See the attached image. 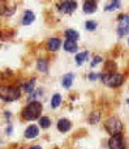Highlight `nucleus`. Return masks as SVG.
Masks as SVG:
<instances>
[{
	"mask_svg": "<svg viewBox=\"0 0 129 149\" xmlns=\"http://www.w3.org/2000/svg\"><path fill=\"white\" fill-rule=\"evenodd\" d=\"M42 103L41 102H31L22 110V118L26 120H34L41 115Z\"/></svg>",
	"mask_w": 129,
	"mask_h": 149,
	"instance_id": "nucleus-1",
	"label": "nucleus"
},
{
	"mask_svg": "<svg viewBox=\"0 0 129 149\" xmlns=\"http://www.w3.org/2000/svg\"><path fill=\"white\" fill-rule=\"evenodd\" d=\"M104 128H106L107 132L111 134L112 136H117V135H121L123 124L117 118H110L104 122Z\"/></svg>",
	"mask_w": 129,
	"mask_h": 149,
	"instance_id": "nucleus-2",
	"label": "nucleus"
},
{
	"mask_svg": "<svg viewBox=\"0 0 129 149\" xmlns=\"http://www.w3.org/2000/svg\"><path fill=\"white\" fill-rule=\"evenodd\" d=\"M0 97L5 102L16 101L20 98V90L14 86H3L1 90H0Z\"/></svg>",
	"mask_w": 129,
	"mask_h": 149,
	"instance_id": "nucleus-3",
	"label": "nucleus"
},
{
	"mask_svg": "<svg viewBox=\"0 0 129 149\" xmlns=\"http://www.w3.org/2000/svg\"><path fill=\"white\" fill-rule=\"evenodd\" d=\"M102 80L111 88H117L123 84V76L120 73H106L102 76Z\"/></svg>",
	"mask_w": 129,
	"mask_h": 149,
	"instance_id": "nucleus-4",
	"label": "nucleus"
},
{
	"mask_svg": "<svg viewBox=\"0 0 129 149\" xmlns=\"http://www.w3.org/2000/svg\"><path fill=\"white\" fill-rule=\"evenodd\" d=\"M129 33V15L127 16H120V22L119 28H117V34L119 37H124Z\"/></svg>",
	"mask_w": 129,
	"mask_h": 149,
	"instance_id": "nucleus-5",
	"label": "nucleus"
},
{
	"mask_svg": "<svg viewBox=\"0 0 129 149\" xmlns=\"http://www.w3.org/2000/svg\"><path fill=\"white\" fill-rule=\"evenodd\" d=\"M108 147L110 149H125V143L121 135H117V136H112L108 141Z\"/></svg>",
	"mask_w": 129,
	"mask_h": 149,
	"instance_id": "nucleus-6",
	"label": "nucleus"
},
{
	"mask_svg": "<svg viewBox=\"0 0 129 149\" xmlns=\"http://www.w3.org/2000/svg\"><path fill=\"white\" fill-rule=\"evenodd\" d=\"M77 8V3L76 1H64L60 5V10L63 13H73Z\"/></svg>",
	"mask_w": 129,
	"mask_h": 149,
	"instance_id": "nucleus-7",
	"label": "nucleus"
},
{
	"mask_svg": "<svg viewBox=\"0 0 129 149\" xmlns=\"http://www.w3.org/2000/svg\"><path fill=\"white\" fill-rule=\"evenodd\" d=\"M38 135H39V130H38V127L34 126V124L29 126L28 128H26V131H25V137L26 139H35Z\"/></svg>",
	"mask_w": 129,
	"mask_h": 149,
	"instance_id": "nucleus-8",
	"label": "nucleus"
},
{
	"mask_svg": "<svg viewBox=\"0 0 129 149\" xmlns=\"http://www.w3.org/2000/svg\"><path fill=\"white\" fill-rule=\"evenodd\" d=\"M70 127H72V124H70V122L68 119H60L57 122V130L60 132H68L70 130Z\"/></svg>",
	"mask_w": 129,
	"mask_h": 149,
	"instance_id": "nucleus-9",
	"label": "nucleus"
},
{
	"mask_svg": "<svg viewBox=\"0 0 129 149\" xmlns=\"http://www.w3.org/2000/svg\"><path fill=\"white\" fill-rule=\"evenodd\" d=\"M60 45H61V41L59 38H51L47 43V49L50 51H56V50L60 49Z\"/></svg>",
	"mask_w": 129,
	"mask_h": 149,
	"instance_id": "nucleus-10",
	"label": "nucleus"
},
{
	"mask_svg": "<svg viewBox=\"0 0 129 149\" xmlns=\"http://www.w3.org/2000/svg\"><path fill=\"white\" fill-rule=\"evenodd\" d=\"M83 12L85 13H94L97 10V3L91 1V0H88V1L83 3Z\"/></svg>",
	"mask_w": 129,
	"mask_h": 149,
	"instance_id": "nucleus-11",
	"label": "nucleus"
},
{
	"mask_svg": "<svg viewBox=\"0 0 129 149\" xmlns=\"http://www.w3.org/2000/svg\"><path fill=\"white\" fill-rule=\"evenodd\" d=\"M34 18H35V16H34V13L31 12V10H26V12L23 13V17H22V24H23V25H30V24L34 21Z\"/></svg>",
	"mask_w": 129,
	"mask_h": 149,
	"instance_id": "nucleus-12",
	"label": "nucleus"
},
{
	"mask_svg": "<svg viewBox=\"0 0 129 149\" xmlns=\"http://www.w3.org/2000/svg\"><path fill=\"white\" fill-rule=\"evenodd\" d=\"M65 38H67L68 41L76 42L78 38H80V34H78L76 30H73V29H68V30H65Z\"/></svg>",
	"mask_w": 129,
	"mask_h": 149,
	"instance_id": "nucleus-13",
	"label": "nucleus"
},
{
	"mask_svg": "<svg viewBox=\"0 0 129 149\" xmlns=\"http://www.w3.org/2000/svg\"><path fill=\"white\" fill-rule=\"evenodd\" d=\"M64 49H65V51H68V52H76L77 51V43H76L75 41H65L64 42Z\"/></svg>",
	"mask_w": 129,
	"mask_h": 149,
	"instance_id": "nucleus-14",
	"label": "nucleus"
},
{
	"mask_svg": "<svg viewBox=\"0 0 129 149\" xmlns=\"http://www.w3.org/2000/svg\"><path fill=\"white\" fill-rule=\"evenodd\" d=\"M73 79H75V74L73 73H67L64 77H63V86L64 88H70L73 82Z\"/></svg>",
	"mask_w": 129,
	"mask_h": 149,
	"instance_id": "nucleus-15",
	"label": "nucleus"
},
{
	"mask_svg": "<svg viewBox=\"0 0 129 149\" xmlns=\"http://www.w3.org/2000/svg\"><path fill=\"white\" fill-rule=\"evenodd\" d=\"M60 103H61V95H60V94H55L54 97H52V100H51V107L52 109L59 107Z\"/></svg>",
	"mask_w": 129,
	"mask_h": 149,
	"instance_id": "nucleus-16",
	"label": "nucleus"
},
{
	"mask_svg": "<svg viewBox=\"0 0 129 149\" xmlns=\"http://www.w3.org/2000/svg\"><path fill=\"white\" fill-rule=\"evenodd\" d=\"M120 8V1H112V3H110L108 5H106L104 7V10L106 12H111V10H115V9H119Z\"/></svg>",
	"mask_w": 129,
	"mask_h": 149,
	"instance_id": "nucleus-17",
	"label": "nucleus"
},
{
	"mask_svg": "<svg viewBox=\"0 0 129 149\" xmlns=\"http://www.w3.org/2000/svg\"><path fill=\"white\" fill-rule=\"evenodd\" d=\"M37 67H38V70L41 72H46L48 70V64H47V62L44 59H39L38 63H37Z\"/></svg>",
	"mask_w": 129,
	"mask_h": 149,
	"instance_id": "nucleus-18",
	"label": "nucleus"
},
{
	"mask_svg": "<svg viewBox=\"0 0 129 149\" xmlns=\"http://www.w3.org/2000/svg\"><path fill=\"white\" fill-rule=\"evenodd\" d=\"M39 126H41L42 128H48V127L51 126V120H50L48 116H42V118L39 119Z\"/></svg>",
	"mask_w": 129,
	"mask_h": 149,
	"instance_id": "nucleus-19",
	"label": "nucleus"
},
{
	"mask_svg": "<svg viewBox=\"0 0 129 149\" xmlns=\"http://www.w3.org/2000/svg\"><path fill=\"white\" fill-rule=\"evenodd\" d=\"M86 58H88V52H81V54H77L76 55V63H77L78 65H81L86 60Z\"/></svg>",
	"mask_w": 129,
	"mask_h": 149,
	"instance_id": "nucleus-20",
	"label": "nucleus"
},
{
	"mask_svg": "<svg viewBox=\"0 0 129 149\" xmlns=\"http://www.w3.org/2000/svg\"><path fill=\"white\" fill-rule=\"evenodd\" d=\"M34 84H35V79H31L30 81L28 82V84L25 85V92L26 93H31V92H34Z\"/></svg>",
	"mask_w": 129,
	"mask_h": 149,
	"instance_id": "nucleus-21",
	"label": "nucleus"
},
{
	"mask_svg": "<svg viewBox=\"0 0 129 149\" xmlns=\"http://www.w3.org/2000/svg\"><path fill=\"white\" fill-rule=\"evenodd\" d=\"M85 28L88 29V30H95V28H97V22H95V21H93V20L86 21Z\"/></svg>",
	"mask_w": 129,
	"mask_h": 149,
	"instance_id": "nucleus-22",
	"label": "nucleus"
},
{
	"mask_svg": "<svg viewBox=\"0 0 129 149\" xmlns=\"http://www.w3.org/2000/svg\"><path fill=\"white\" fill-rule=\"evenodd\" d=\"M42 94H43V92H42V89L34 90V92H33V95H31V97L29 98V101H30V103H31V101H34V98H37V97H41Z\"/></svg>",
	"mask_w": 129,
	"mask_h": 149,
	"instance_id": "nucleus-23",
	"label": "nucleus"
},
{
	"mask_svg": "<svg viewBox=\"0 0 129 149\" xmlns=\"http://www.w3.org/2000/svg\"><path fill=\"white\" fill-rule=\"evenodd\" d=\"M98 120H99V113H95V114H91L90 115V123H98Z\"/></svg>",
	"mask_w": 129,
	"mask_h": 149,
	"instance_id": "nucleus-24",
	"label": "nucleus"
},
{
	"mask_svg": "<svg viewBox=\"0 0 129 149\" xmlns=\"http://www.w3.org/2000/svg\"><path fill=\"white\" fill-rule=\"evenodd\" d=\"M101 62H102V58L101 56H97L95 60H93V62H91V67H95V65L98 64V63H101Z\"/></svg>",
	"mask_w": 129,
	"mask_h": 149,
	"instance_id": "nucleus-25",
	"label": "nucleus"
},
{
	"mask_svg": "<svg viewBox=\"0 0 129 149\" xmlns=\"http://www.w3.org/2000/svg\"><path fill=\"white\" fill-rule=\"evenodd\" d=\"M97 77H98V74H95V73H90V74H89V79H90L91 81H94Z\"/></svg>",
	"mask_w": 129,
	"mask_h": 149,
	"instance_id": "nucleus-26",
	"label": "nucleus"
},
{
	"mask_svg": "<svg viewBox=\"0 0 129 149\" xmlns=\"http://www.w3.org/2000/svg\"><path fill=\"white\" fill-rule=\"evenodd\" d=\"M7 134H12V126H10V127H8V130H7Z\"/></svg>",
	"mask_w": 129,
	"mask_h": 149,
	"instance_id": "nucleus-27",
	"label": "nucleus"
},
{
	"mask_svg": "<svg viewBox=\"0 0 129 149\" xmlns=\"http://www.w3.org/2000/svg\"><path fill=\"white\" fill-rule=\"evenodd\" d=\"M29 149H42V147H39V145H37V147H31V148H29Z\"/></svg>",
	"mask_w": 129,
	"mask_h": 149,
	"instance_id": "nucleus-28",
	"label": "nucleus"
},
{
	"mask_svg": "<svg viewBox=\"0 0 129 149\" xmlns=\"http://www.w3.org/2000/svg\"><path fill=\"white\" fill-rule=\"evenodd\" d=\"M128 103H129V101H128Z\"/></svg>",
	"mask_w": 129,
	"mask_h": 149,
	"instance_id": "nucleus-29",
	"label": "nucleus"
}]
</instances>
